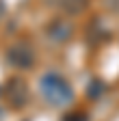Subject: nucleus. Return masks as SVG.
I'll use <instances>...</instances> for the list:
<instances>
[{"label":"nucleus","mask_w":119,"mask_h":121,"mask_svg":"<svg viewBox=\"0 0 119 121\" xmlns=\"http://www.w3.org/2000/svg\"><path fill=\"white\" fill-rule=\"evenodd\" d=\"M39 86H41V93H43V97H46V102H50L52 106H65L74 97L71 86L58 73H46L41 78Z\"/></svg>","instance_id":"nucleus-1"},{"label":"nucleus","mask_w":119,"mask_h":121,"mask_svg":"<svg viewBox=\"0 0 119 121\" xmlns=\"http://www.w3.org/2000/svg\"><path fill=\"white\" fill-rule=\"evenodd\" d=\"M7 60H9L11 67H18V69L33 67V63H35V50H33V45L26 43V41L13 43L11 48L7 50Z\"/></svg>","instance_id":"nucleus-2"},{"label":"nucleus","mask_w":119,"mask_h":121,"mask_svg":"<svg viewBox=\"0 0 119 121\" xmlns=\"http://www.w3.org/2000/svg\"><path fill=\"white\" fill-rule=\"evenodd\" d=\"M43 2L65 15H78L87 7V0H43Z\"/></svg>","instance_id":"nucleus-3"},{"label":"nucleus","mask_w":119,"mask_h":121,"mask_svg":"<svg viewBox=\"0 0 119 121\" xmlns=\"http://www.w3.org/2000/svg\"><path fill=\"white\" fill-rule=\"evenodd\" d=\"M46 33H48V39H52L56 43H63L71 37V24H67L65 20H56L46 28Z\"/></svg>","instance_id":"nucleus-4"},{"label":"nucleus","mask_w":119,"mask_h":121,"mask_svg":"<svg viewBox=\"0 0 119 121\" xmlns=\"http://www.w3.org/2000/svg\"><path fill=\"white\" fill-rule=\"evenodd\" d=\"M7 97L13 106H22L26 102V86L22 80H11L7 86Z\"/></svg>","instance_id":"nucleus-5"},{"label":"nucleus","mask_w":119,"mask_h":121,"mask_svg":"<svg viewBox=\"0 0 119 121\" xmlns=\"http://www.w3.org/2000/svg\"><path fill=\"white\" fill-rule=\"evenodd\" d=\"M63 121H87V115H82V112H71V115H67Z\"/></svg>","instance_id":"nucleus-6"},{"label":"nucleus","mask_w":119,"mask_h":121,"mask_svg":"<svg viewBox=\"0 0 119 121\" xmlns=\"http://www.w3.org/2000/svg\"><path fill=\"white\" fill-rule=\"evenodd\" d=\"M104 4H106L110 11H119V0H104Z\"/></svg>","instance_id":"nucleus-7"},{"label":"nucleus","mask_w":119,"mask_h":121,"mask_svg":"<svg viewBox=\"0 0 119 121\" xmlns=\"http://www.w3.org/2000/svg\"><path fill=\"white\" fill-rule=\"evenodd\" d=\"M2 15H4V2L0 0V20H2Z\"/></svg>","instance_id":"nucleus-8"}]
</instances>
